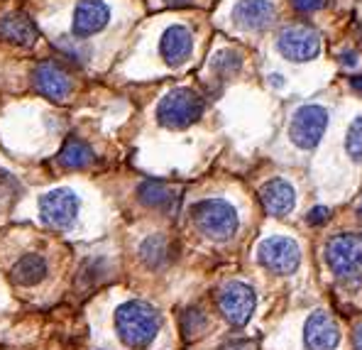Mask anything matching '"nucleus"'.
<instances>
[{"label":"nucleus","instance_id":"9d476101","mask_svg":"<svg viewBox=\"0 0 362 350\" xmlns=\"http://www.w3.org/2000/svg\"><path fill=\"white\" fill-rule=\"evenodd\" d=\"M32 83L45 98L54 100V103H64V100L71 95L74 91V81L71 74L66 71V66L59 62H42L32 69Z\"/></svg>","mask_w":362,"mask_h":350},{"label":"nucleus","instance_id":"f8f14e48","mask_svg":"<svg viewBox=\"0 0 362 350\" xmlns=\"http://www.w3.org/2000/svg\"><path fill=\"white\" fill-rule=\"evenodd\" d=\"M340 343V328L328 311H313L303 326V346L308 350H335Z\"/></svg>","mask_w":362,"mask_h":350},{"label":"nucleus","instance_id":"a211bd4d","mask_svg":"<svg viewBox=\"0 0 362 350\" xmlns=\"http://www.w3.org/2000/svg\"><path fill=\"white\" fill-rule=\"evenodd\" d=\"M140 259L150 269H164L174 259V243L164 233H154L140 245Z\"/></svg>","mask_w":362,"mask_h":350},{"label":"nucleus","instance_id":"20e7f679","mask_svg":"<svg viewBox=\"0 0 362 350\" xmlns=\"http://www.w3.org/2000/svg\"><path fill=\"white\" fill-rule=\"evenodd\" d=\"M206 110V103L194 88H174L159 100L157 105V120L159 125L169 130H184L201 120Z\"/></svg>","mask_w":362,"mask_h":350},{"label":"nucleus","instance_id":"5701e85b","mask_svg":"<svg viewBox=\"0 0 362 350\" xmlns=\"http://www.w3.org/2000/svg\"><path fill=\"white\" fill-rule=\"evenodd\" d=\"M206 326H209V318H206L201 309H196V306H191V309H186L181 314V333H184V338L201 336L206 331Z\"/></svg>","mask_w":362,"mask_h":350},{"label":"nucleus","instance_id":"ddd939ff","mask_svg":"<svg viewBox=\"0 0 362 350\" xmlns=\"http://www.w3.org/2000/svg\"><path fill=\"white\" fill-rule=\"evenodd\" d=\"M191 52H194V32L186 25H172L162 32L159 54L169 66H181L184 62H189Z\"/></svg>","mask_w":362,"mask_h":350},{"label":"nucleus","instance_id":"9b49d317","mask_svg":"<svg viewBox=\"0 0 362 350\" xmlns=\"http://www.w3.org/2000/svg\"><path fill=\"white\" fill-rule=\"evenodd\" d=\"M110 23V8L103 0H78V5L74 8V20H71V32L78 40H86L98 32H103Z\"/></svg>","mask_w":362,"mask_h":350},{"label":"nucleus","instance_id":"6e6552de","mask_svg":"<svg viewBox=\"0 0 362 350\" xmlns=\"http://www.w3.org/2000/svg\"><path fill=\"white\" fill-rule=\"evenodd\" d=\"M257 296L255 289L245 282H228L218 291V309L230 326H245L252 318Z\"/></svg>","mask_w":362,"mask_h":350},{"label":"nucleus","instance_id":"f257e3e1","mask_svg":"<svg viewBox=\"0 0 362 350\" xmlns=\"http://www.w3.org/2000/svg\"><path fill=\"white\" fill-rule=\"evenodd\" d=\"M162 328V316L152 304L140 299H130L115 311V331L118 338L132 350L150 348Z\"/></svg>","mask_w":362,"mask_h":350},{"label":"nucleus","instance_id":"2eb2a0df","mask_svg":"<svg viewBox=\"0 0 362 350\" xmlns=\"http://www.w3.org/2000/svg\"><path fill=\"white\" fill-rule=\"evenodd\" d=\"M259 201H262L264 211L274 218L291 214L296 206V191L286 179H269L262 189H259Z\"/></svg>","mask_w":362,"mask_h":350},{"label":"nucleus","instance_id":"393cba45","mask_svg":"<svg viewBox=\"0 0 362 350\" xmlns=\"http://www.w3.org/2000/svg\"><path fill=\"white\" fill-rule=\"evenodd\" d=\"M328 3H331V0H291V5H294L299 13H316V10L326 8Z\"/></svg>","mask_w":362,"mask_h":350},{"label":"nucleus","instance_id":"dca6fc26","mask_svg":"<svg viewBox=\"0 0 362 350\" xmlns=\"http://www.w3.org/2000/svg\"><path fill=\"white\" fill-rule=\"evenodd\" d=\"M0 40L10 42L18 47H32L40 40V30H37L35 20L28 13H8L0 18Z\"/></svg>","mask_w":362,"mask_h":350},{"label":"nucleus","instance_id":"4be33fe9","mask_svg":"<svg viewBox=\"0 0 362 350\" xmlns=\"http://www.w3.org/2000/svg\"><path fill=\"white\" fill-rule=\"evenodd\" d=\"M57 52L64 57L66 62H71L74 66H83V64L88 62V57H90V49L86 45H83V40H71V37H62L59 42H57Z\"/></svg>","mask_w":362,"mask_h":350},{"label":"nucleus","instance_id":"1a4fd4ad","mask_svg":"<svg viewBox=\"0 0 362 350\" xmlns=\"http://www.w3.org/2000/svg\"><path fill=\"white\" fill-rule=\"evenodd\" d=\"M42 223L54 231H66L76 223L78 196L71 189H52L40 199Z\"/></svg>","mask_w":362,"mask_h":350},{"label":"nucleus","instance_id":"6ab92c4d","mask_svg":"<svg viewBox=\"0 0 362 350\" xmlns=\"http://www.w3.org/2000/svg\"><path fill=\"white\" fill-rule=\"evenodd\" d=\"M47 272H49V264H47L45 255L40 252H28L13 264V279L20 286H35L45 282Z\"/></svg>","mask_w":362,"mask_h":350},{"label":"nucleus","instance_id":"a878e982","mask_svg":"<svg viewBox=\"0 0 362 350\" xmlns=\"http://www.w3.org/2000/svg\"><path fill=\"white\" fill-rule=\"evenodd\" d=\"M328 216H331V211H328L326 206H316V209L308 211L306 221L311 223V226H323V223L328 221Z\"/></svg>","mask_w":362,"mask_h":350},{"label":"nucleus","instance_id":"4468645a","mask_svg":"<svg viewBox=\"0 0 362 350\" xmlns=\"http://www.w3.org/2000/svg\"><path fill=\"white\" fill-rule=\"evenodd\" d=\"M274 15H276V10L269 0H240V3L233 8V23L240 30L259 32V30L269 28Z\"/></svg>","mask_w":362,"mask_h":350},{"label":"nucleus","instance_id":"39448f33","mask_svg":"<svg viewBox=\"0 0 362 350\" xmlns=\"http://www.w3.org/2000/svg\"><path fill=\"white\" fill-rule=\"evenodd\" d=\"M257 262L274 274H294L301 264V247L286 235L264 238L257 245Z\"/></svg>","mask_w":362,"mask_h":350},{"label":"nucleus","instance_id":"2f4dec72","mask_svg":"<svg viewBox=\"0 0 362 350\" xmlns=\"http://www.w3.org/2000/svg\"><path fill=\"white\" fill-rule=\"evenodd\" d=\"M272 78V86H281V76H276V74H274V76H269Z\"/></svg>","mask_w":362,"mask_h":350},{"label":"nucleus","instance_id":"c85d7f7f","mask_svg":"<svg viewBox=\"0 0 362 350\" xmlns=\"http://www.w3.org/2000/svg\"><path fill=\"white\" fill-rule=\"evenodd\" d=\"M353 346H355V350H362V323L355 328V333H353Z\"/></svg>","mask_w":362,"mask_h":350},{"label":"nucleus","instance_id":"aec40b11","mask_svg":"<svg viewBox=\"0 0 362 350\" xmlns=\"http://www.w3.org/2000/svg\"><path fill=\"white\" fill-rule=\"evenodd\" d=\"M57 162H59L64 169H86L88 164L93 162V150H90L83 140H78V137H69L59 150Z\"/></svg>","mask_w":362,"mask_h":350},{"label":"nucleus","instance_id":"0eeeda50","mask_svg":"<svg viewBox=\"0 0 362 350\" xmlns=\"http://www.w3.org/2000/svg\"><path fill=\"white\" fill-rule=\"evenodd\" d=\"M328 127V110L323 105H301L289 125V137L299 150H313Z\"/></svg>","mask_w":362,"mask_h":350},{"label":"nucleus","instance_id":"7ed1b4c3","mask_svg":"<svg viewBox=\"0 0 362 350\" xmlns=\"http://www.w3.org/2000/svg\"><path fill=\"white\" fill-rule=\"evenodd\" d=\"M191 221L199 228L201 235L211 238V240H230L240 228V216H238L235 206L226 199H204L194 204Z\"/></svg>","mask_w":362,"mask_h":350},{"label":"nucleus","instance_id":"c756f323","mask_svg":"<svg viewBox=\"0 0 362 350\" xmlns=\"http://www.w3.org/2000/svg\"><path fill=\"white\" fill-rule=\"evenodd\" d=\"M169 8H184V5H191L194 0H164Z\"/></svg>","mask_w":362,"mask_h":350},{"label":"nucleus","instance_id":"7c9ffc66","mask_svg":"<svg viewBox=\"0 0 362 350\" xmlns=\"http://www.w3.org/2000/svg\"><path fill=\"white\" fill-rule=\"evenodd\" d=\"M353 88H355V91H362V76L353 78Z\"/></svg>","mask_w":362,"mask_h":350},{"label":"nucleus","instance_id":"cd10ccee","mask_svg":"<svg viewBox=\"0 0 362 350\" xmlns=\"http://www.w3.org/2000/svg\"><path fill=\"white\" fill-rule=\"evenodd\" d=\"M338 59H340V64H343L345 69H353V66H358V64H360L358 52H353V49H345V52H340V54H338Z\"/></svg>","mask_w":362,"mask_h":350},{"label":"nucleus","instance_id":"bb28decb","mask_svg":"<svg viewBox=\"0 0 362 350\" xmlns=\"http://www.w3.org/2000/svg\"><path fill=\"white\" fill-rule=\"evenodd\" d=\"M221 350H257V346H255V341L238 338V341H228L226 346H221Z\"/></svg>","mask_w":362,"mask_h":350},{"label":"nucleus","instance_id":"423d86ee","mask_svg":"<svg viewBox=\"0 0 362 350\" xmlns=\"http://www.w3.org/2000/svg\"><path fill=\"white\" fill-rule=\"evenodd\" d=\"M276 52L289 62H311L321 54V35L308 25H289L276 37Z\"/></svg>","mask_w":362,"mask_h":350},{"label":"nucleus","instance_id":"f03ea898","mask_svg":"<svg viewBox=\"0 0 362 350\" xmlns=\"http://www.w3.org/2000/svg\"><path fill=\"white\" fill-rule=\"evenodd\" d=\"M326 262L335 279L348 286L362 284V235L338 233L326 243Z\"/></svg>","mask_w":362,"mask_h":350},{"label":"nucleus","instance_id":"f3484780","mask_svg":"<svg viewBox=\"0 0 362 350\" xmlns=\"http://www.w3.org/2000/svg\"><path fill=\"white\" fill-rule=\"evenodd\" d=\"M137 199L140 204H145L147 209L157 211H172L179 201L177 189H172L167 182H157V179H147L137 187Z\"/></svg>","mask_w":362,"mask_h":350},{"label":"nucleus","instance_id":"b1692460","mask_svg":"<svg viewBox=\"0 0 362 350\" xmlns=\"http://www.w3.org/2000/svg\"><path fill=\"white\" fill-rule=\"evenodd\" d=\"M345 150L353 162L362 164V115L353 120V125L348 127V137H345Z\"/></svg>","mask_w":362,"mask_h":350},{"label":"nucleus","instance_id":"412c9836","mask_svg":"<svg viewBox=\"0 0 362 350\" xmlns=\"http://www.w3.org/2000/svg\"><path fill=\"white\" fill-rule=\"evenodd\" d=\"M211 69L216 71V76H221L223 81H226V78L235 76V74L243 69V54L235 49L216 52V57H213V62H211Z\"/></svg>","mask_w":362,"mask_h":350},{"label":"nucleus","instance_id":"473e14b6","mask_svg":"<svg viewBox=\"0 0 362 350\" xmlns=\"http://www.w3.org/2000/svg\"><path fill=\"white\" fill-rule=\"evenodd\" d=\"M358 218L362 221V201H360V204H358Z\"/></svg>","mask_w":362,"mask_h":350}]
</instances>
